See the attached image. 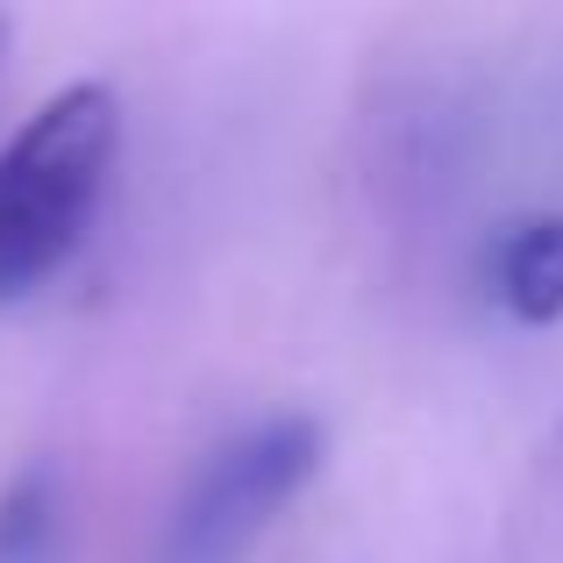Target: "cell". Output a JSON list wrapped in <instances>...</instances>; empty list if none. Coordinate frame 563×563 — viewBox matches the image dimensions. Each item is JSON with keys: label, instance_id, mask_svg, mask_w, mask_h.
Instances as JSON below:
<instances>
[{"label": "cell", "instance_id": "cell-1", "mask_svg": "<svg viewBox=\"0 0 563 563\" xmlns=\"http://www.w3.org/2000/svg\"><path fill=\"white\" fill-rule=\"evenodd\" d=\"M122 143V100L100 79L51 93L0 151V307L29 300L93 229Z\"/></svg>", "mask_w": 563, "mask_h": 563}, {"label": "cell", "instance_id": "cell-2", "mask_svg": "<svg viewBox=\"0 0 563 563\" xmlns=\"http://www.w3.org/2000/svg\"><path fill=\"white\" fill-rule=\"evenodd\" d=\"M321 456H329V435L314 413H272V421L243 428L235 442H221L186 478V493L172 499L157 563H235L278 521L286 499L307 493Z\"/></svg>", "mask_w": 563, "mask_h": 563}, {"label": "cell", "instance_id": "cell-3", "mask_svg": "<svg viewBox=\"0 0 563 563\" xmlns=\"http://www.w3.org/2000/svg\"><path fill=\"white\" fill-rule=\"evenodd\" d=\"M485 286L521 329H550L563 321V214H528L493 243Z\"/></svg>", "mask_w": 563, "mask_h": 563}, {"label": "cell", "instance_id": "cell-4", "mask_svg": "<svg viewBox=\"0 0 563 563\" xmlns=\"http://www.w3.org/2000/svg\"><path fill=\"white\" fill-rule=\"evenodd\" d=\"M65 528V493L51 464H22L0 485V563H51Z\"/></svg>", "mask_w": 563, "mask_h": 563}, {"label": "cell", "instance_id": "cell-5", "mask_svg": "<svg viewBox=\"0 0 563 563\" xmlns=\"http://www.w3.org/2000/svg\"><path fill=\"white\" fill-rule=\"evenodd\" d=\"M0 51H8V22H0Z\"/></svg>", "mask_w": 563, "mask_h": 563}]
</instances>
